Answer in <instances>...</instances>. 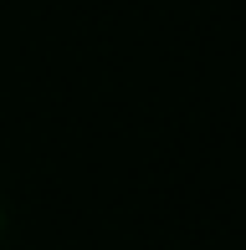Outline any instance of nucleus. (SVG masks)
<instances>
[{"label":"nucleus","instance_id":"f257e3e1","mask_svg":"<svg viewBox=\"0 0 246 250\" xmlns=\"http://www.w3.org/2000/svg\"><path fill=\"white\" fill-rule=\"evenodd\" d=\"M0 225H5V220H0Z\"/></svg>","mask_w":246,"mask_h":250}]
</instances>
